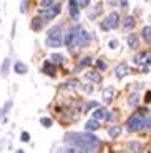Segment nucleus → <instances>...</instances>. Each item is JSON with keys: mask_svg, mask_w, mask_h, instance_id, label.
Here are the masks:
<instances>
[{"mask_svg": "<svg viewBox=\"0 0 151 153\" xmlns=\"http://www.w3.org/2000/svg\"><path fill=\"white\" fill-rule=\"evenodd\" d=\"M65 143L72 145V148H87L93 150L100 146L98 137L91 133H67L65 135Z\"/></svg>", "mask_w": 151, "mask_h": 153, "instance_id": "1", "label": "nucleus"}, {"mask_svg": "<svg viewBox=\"0 0 151 153\" xmlns=\"http://www.w3.org/2000/svg\"><path fill=\"white\" fill-rule=\"evenodd\" d=\"M148 115H150V110L148 108H140L138 111L131 115L126 122V130L128 131H140L143 130V123H144V118H146Z\"/></svg>", "mask_w": 151, "mask_h": 153, "instance_id": "2", "label": "nucleus"}, {"mask_svg": "<svg viewBox=\"0 0 151 153\" xmlns=\"http://www.w3.org/2000/svg\"><path fill=\"white\" fill-rule=\"evenodd\" d=\"M45 43H47V47H50V48L63 47V37H61V27L60 25H55V27H52L48 30Z\"/></svg>", "mask_w": 151, "mask_h": 153, "instance_id": "3", "label": "nucleus"}, {"mask_svg": "<svg viewBox=\"0 0 151 153\" xmlns=\"http://www.w3.org/2000/svg\"><path fill=\"white\" fill-rule=\"evenodd\" d=\"M120 25V17H118L116 12H111L101 23H100V27H101L103 32H108V30H113V28H118Z\"/></svg>", "mask_w": 151, "mask_h": 153, "instance_id": "4", "label": "nucleus"}, {"mask_svg": "<svg viewBox=\"0 0 151 153\" xmlns=\"http://www.w3.org/2000/svg\"><path fill=\"white\" fill-rule=\"evenodd\" d=\"M61 12V4H53L50 8H43L38 12V17L42 20H52Z\"/></svg>", "mask_w": 151, "mask_h": 153, "instance_id": "5", "label": "nucleus"}, {"mask_svg": "<svg viewBox=\"0 0 151 153\" xmlns=\"http://www.w3.org/2000/svg\"><path fill=\"white\" fill-rule=\"evenodd\" d=\"M91 118L96 120V122H106V120L111 118V113H110L106 108H96V110L93 111V115H91Z\"/></svg>", "mask_w": 151, "mask_h": 153, "instance_id": "6", "label": "nucleus"}, {"mask_svg": "<svg viewBox=\"0 0 151 153\" xmlns=\"http://www.w3.org/2000/svg\"><path fill=\"white\" fill-rule=\"evenodd\" d=\"M68 12H70L72 19L75 20V22H78V19H80V4L78 2L70 0V2H68Z\"/></svg>", "mask_w": 151, "mask_h": 153, "instance_id": "7", "label": "nucleus"}, {"mask_svg": "<svg viewBox=\"0 0 151 153\" xmlns=\"http://www.w3.org/2000/svg\"><path fill=\"white\" fill-rule=\"evenodd\" d=\"M133 62H135L136 65H141V63H146V67L151 65V52H144V53L136 55V57L133 58Z\"/></svg>", "mask_w": 151, "mask_h": 153, "instance_id": "8", "label": "nucleus"}, {"mask_svg": "<svg viewBox=\"0 0 151 153\" xmlns=\"http://www.w3.org/2000/svg\"><path fill=\"white\" fill-rule=\"evenodd\" d=\"M113 95H115V87H106L105 90H103V103L105 105H110L111 102H113Z\"/></svg>", "mask_w": 151, "mask_h": 153, "instance_id": "9", "label": "nucleus"}, {"mask_svg": "<svg viewBox=\"0 0 151 153\" xmlns=\"http://www.w3.org/2000/svg\"><path fill=\"white\" fill-rule=\"evenodd\" d=\"M130 73V68H128V65L126 63H120V65L115 68V75H116V78L118 80H121L123 76H126Z\"/></svg>", "mask_w": 151, "mask_h": 153, "instance_id": "10", "label": "nucleus"}, {"mask_svg": "<svg viewBox=\"0 0 151 153\" xmlns=\"http://www.w3.org/2000/svg\"><path fill=\"white\" fill-rule=\"evenodd\" d=\"M101 10H103V5H101V4H95L93 7L88 10V19H90V20H95L96 17L100 15V13H101Z\"/></svg>", "mask_w": 151, "mask_h": 153, "instance_id": "11", "label": "nucleus"}, {"mask_svg": "<svg viewBox=\"0 0 151 153\" xmlns=\"http://www.w3.org/2000/svg\"><path fill=\"white\" fill-rule=\"evenodd\" d=\"M90 33H88V30H85V28H80V43H81V47H88L90 45Z\"/></svg>", "mask_w": 151, "mask_h": 153, "instance_id": "12", "label": "nucleus"}, {"mask_svg": "<svg viewBox=\"0 0 151 153\" xmlns=\"http://www.w3.org/2000/svg\"><path fill=\"white\" fill-rule=\"evenodd\" d=\"M13 72L19 73V75H25V73L28 72V67H27L23 62L19 60V62H15V63H13Z\"/></svg>", "mask_w": 151, "mask_h": 153, "instance_id": "13", "label": "nucleus"}, {"mask_svg": "<svg viewBox=\"0 0 151 153\" xmlns=\"http://www.w3.org/2000/svg\"><path fill=\"white\" fill-rule=\"evenodd\" d=\"M73 37H75V28H70V30L65 32V37H63V45H67L68 48L72 47V42H73Z\"/></svg>", "mask_w": 151, "mask_h": 153, "instance_id": "14", "label": "nucleus"}, {"mask_svg": "<svg viewBox=\"0 0 151 153\" xmlns=\"http://www.w3.org/2000/svg\"><path fill=\"white\" fill-rule=\"evenodd\" d=\"M42 72L45 73V75H50V76H55V65H53L52 62H45V63H43V68H42Z\"/></svg>", "mask_w": 151, "mask_h": 153, "instance_id": "15", "label": "nucleus"}, {"mask_svg": "<svg viewBox=\"0 0 151 153\" xmlns=\"http://www.w3.org/2000/svg\"><path fill=\"white\" fill-rule=\"evenodd\" d=\"M12 107H13V100H7V102H5V105L0 108V122H2V120H5V115L8 113V110H10Z\"/></svg>", "mask_w": 151, "mask_h": 153, "instance_id": "16", "label": "nucleus"}, {"mask_svg": "<svg viewBox=\"0 0 151 153\" xmlns=\"http://www.w3.org/2000/svg\"><path fill=\"white\" fill-rule=\"evenodd\" d=\"M128 45H130L131 50H136L138 47H140V38H138V35H135V33L130 35L128 37Z\"/></svg>", "mask_w": 151, "mask_h": 153, "instance_id": "17", "label": "nucleus"}, {"mask_svg": "<svg viewBox=\"0 0 151 153\" xmlns=\"http://www.w3.org/2000/svg\"><path fill=\"white\" fill-rule=\"evenodd\" d=\"M88 65H91V57H85V58H81V62H80L78 65L75 67V70L73 72H80V70H83V68H87Z\"/></svg>", "mask_w": 151, "mask_h": 153, "instance_id": "18", "label": "nucleus"}, {"mask_svg": "<svg viewBox=\"0 0 151 153\" xmlns=\"http://www.w3.org/2000/svg\"><path fill=\"white\" fill-rule=\"evenodd\" d=\"M8 72H10V58H5L4 63H2V68H0V75L4 76V78H7Z\"/></svg>", "mask_w": 151, "mask_h": 153, "instance_id": "19", "label": "nucleus"}, {"mask_svg": "<svg viewBox=\"0 0 151 153\" xmlns=\"http://www.w3.org/2000/svg\"><path fill=\"white\" fill-rule=\"evenodd\" d=\"M100 128V122H96V120H88L87 122V125H85V130L87 131H96Z\"/></svg>", "mask_w": 151, "mask_h": 153, "instance_id": "20", "label": "nucleus"}, {"mask_svg": "<svg viewBox=\"0 0 151 153\" xmlns=\"http://www.w3.org/2000/svg\"><path fill=\"white\" fill-rule=\"evenodd\" d=\"M63 88H67V90H78V87H80V82L78 80H67V82H63Z\"/></svg>", "mask_w": 151, "mask_h": 153, "instance_id": "21", "label": "nucleus"}, {"mask_svg": "<svg viewBox=\"0 0 151 153\" xmlns=\"http://www.w3.org/2000/svg\"><path fill=\"white\" fill-rule=\"evenodd\" d=\"M87 80H91L93 83H100L101 82V75H100L98 72H87Z\"/></svg>", "mask_w": 151, "mask_h": 153, "instance_id": "22", "label": "nucleus"}, {"mask_svg": "<svg viewBox=\"0 0 151 153\" xmlns=\"http://www.w3.org/2000/svg\"><path fill=\"white\" fill-rule=\"evenodd\" d=\"M141 37L144 38V42H148V43L151 42V27L150 25L143 27V30H141Z\"/></svg>", "mask_w": 151, "mask_h": 153, "instance_id": "23", "label": "nucleus"}, {"mask_svg": "<svg viewBox=\"0 0 151 153\" xmlns=\"http://www.w3.org/2000/svg\"><path fill=\"white\" fill-rule=\"evenodd\" d=\"M135 19H133V17H126L125 19V23H123V28H125V30H131L133 27H135Z\"/></svg>", "mask_w": 151, "mask_h": 153, "instance_id": "24", "label": "nucleus"}, {"mask_svg": "<svg viewBox=\"0 0 151 153\" xmlns=\"http://www.w3.org/2000/svg\"><path fill=\"white\" fill-rule=\"evenodd\" d=\"M120 133H121V128H120V126H111V128L108 130V135H110L111 138H118V137H120Z\"/></svg>", "mask_w": 151, "mask_h": 153, "instance_id": "25", "label": "nucleus"}, {"mask_svg": "<svg viewBox=\"0 0 151 153\" xmlns=\"http://www.w3.org/2000/svg\"><path fill=\"white\" fill-rule=\"evenodd\" d=\"M63 55H60V53H53L52 57H50V62H52L53 65H55V63H63Z\"/></svg>", "mask_w": 151, "mask_h": 153, "instance_id": "26", "label": "nucleus"}, {"mask_svg": "<svg viewBox=\"0 0 151 153\" xmlns=\"http://www.w3.org/2000/svg\"><path fill=\"white\" fill-rule=\"evenodd\" d=\"M130 105H131V107H138V105H140V95H138V93H133L131 97H130Z\"/></svg>", "mask_w": 151, "mask_h": 153, "instance_id": "27", "label": "nucleus"}, {"mask_svg": "<svg viewBox=\"0 0 151 153\" xmlns=\"http://www.w3.org/2000/svg\"><path fill=\"white\" fill-rule=\"evenodd\" d=\"M63 153H90V150H87V148H67V150H63Z\"/></svg>", "mask_w": 151, "mask_h": 153, "instance_id": "28", "label": "nucleus"}, {"mask_svg": "<svg viewBox=\"0 0 151 153\" xmlns=\"http://www.w3.org/2000/svg\"><path fill=\"white\" fill-rule=\"evenodd\" d=\"M40 123H42L45 128H50V126L53 125V122H52V118H48V117H42L40 118Z\"/></svg>", "mask_w": 151, "mask_h": 153, "instance_id": "29", "label": "nucleus"}, {"mask_svg": "<svg viewBox=\"0 0 151 153\" xmlns=\"http://www.w3.org/2000/svg\"><path fill=\"white\" fill-rule=\"evenodd\" d=\"M40 27H42V20H38V17L32 20V28H33V30H38Z\"/></svg>", "mask_w": 151, "mask_h": 153, "instance_id": "30", "label": "nucleus"}, {"mask_svg": "<svg viewBox=\"0 0 151 153\" xmlns=\"http://www.w3.org/2000/svg\"><path fill=\"white\" fill-rule=\"evenodd\" d=\"M20 140H22V142H30V133H28V131H22V133H20Z\"/></svg>", "mask_w": 151, "mask_h": 153, "instance_id": "31", "label": "nucleus"}, {"mask_svg": "<svg viewBox=\"0 0 151 153\" xmlns=\"http://www.w3.org/2000/svg\"><path fill=\"white\" fill-rule=\"evenodd\" d=\"M95 63H96V67H98V70H101V72H105V70H106V63H105L103 60H96Z\"/></svg>", "mask_w": 151, "mask_h": 153, "instance_id": "32", "label": "nucleus"}, {"mask_svg": "<svg viewBox=\"0 0 151 153\" xmlns=\"http://www.w3.org/2000/svg\"><path fill=\"white\" fill-rule=\"evenodd\" d=\"M143 128H151V111L148 115L146 118H144V123H143Z\"/></svg>", "mask_w": 151, "mask_h": 153, "instance_id": "33", "label": "nucleus"}, {"mask_svg": "<svg viewBox=\"0 0 151 153\" xmlns=\"http://www.w3.org/2000/svg\"><path fill=\"white\" fill-rule=\"evenodd\" d=\"M118 45H120V42H118V40H116V38H113V40H110V43H108V47H110V48H118Z\"/></svg>", "mask_w": 151, "mask_h": 153, "instance_id": "34", "label": "nucleus"}, {"mask_svg": "<svg viewBox=\"0 0 151 153\" xmlns=\"http://www.w3.org/2000/svg\"><path fill=\"white\" fill-rule=\"evenodd\" d=\"M40 5H42L43 8H50L53 5V2H50V0H43V2H40Z\"/></svg>", "mask_w": 151, "mask_h": 153, "instance_id": "35", "label": "nucleus"}, {"mask_svg": "<svg viewBox=\"0 0 151 153\" xmlns=\"http://www.w3.org/2000/svg\"><path fill=\"white\" fill-rule=\"evenodd\" d=\"M27 8H28V2H22V4H20V12H27Z\"/></svg>", "mask_w": 151, "mask_h": 153, "instance_id": "36", "label": "nucleus"}, {"mask_svg": "<svg viewBox=\"0 0 151 153\" xmlns=\"http://www.w3.org/2000/svg\"><path fill=\"white\" fill-rule=\"evenodd\" d=\"M93 90H95V87H93V85H90V83H88V85H85V92H87V93H93Z\"/></svg>", "mask_w": 151, "mask_h": 153, "instance_id": "37", "label": "nucleus"}, {"mask_svg": "<svg viewBox=\"0 0 151 153\" xmlns=\"http://www.w3.org/2000/svg\"><path fill=\"white\" fill-rule=\"evenodd\" d=\"M131 148L136 150V152H140V150H141V145H140V143H136V142H133V143H131Z\"/></svg>", "mask_w": 151, "mask_h": 153, "instance_id": "38", "label": "nucleus"}, {"mask_svg": "<svg viewBox=\"0 0 151 153\" xmlns=\"http://www.w3.org/2000/svg\"><path fill=\"white\" fill-rule=\"evenodd\" d=\"M98 107V103H96V102H90V103L87 105V108H96Z\"/></svg>", "mask_w": 151, "mask_h": 153, "instance_id": "39", "label": "nucleus"}, {"mask_svg": "<svg viewBox=\"0 0 151 153\" xmlns=\"http://www.w3.org/2000/svg\"><path fill=\"white\" fill-rule=\"evenodd\" d=\"M78 4H80V7H88L90 2H88V0H83V2H78Z\"/></svg>", "mask_w": 151, "mask_h": 153, "instance_id": "40", "label": "nucleus"}, {"mask_svg": "<svg viewBox=\"0 0 151 153\" xmlns=\"http://www.w3.org/2000/svg\"><path fill=\"white\" fill-rule=\"evenodd\" d=\"M144 100H146V102H151V92L146 93V98H144Z\"/></svg>", "mask_w": 151, "mask_h": 153, "instance_id": "41", "label": "nucleus"}, {"mask_svg": "<svg viewBox=\"0 0 151 153\" xmlns=\"http://www.w3.org/2000/svg\"><path fill=\"white\" fill-rule=\"evenodd\" d=\"M120 5H121V7H123V8H126V7H128V2H120Z\"/></svg>", "mask_w": 151, "mask_h": 153, "instance_id": "42", "label": "nucleus"}, {"mask_svg": "<svg viewBox=\"0 0 151 153\" xmlns=\"http://www.w3.org/2000/svg\"><path fill=\"white\" fill-rule=\"evenodd\" d=\"M4 145H5V140H2V142H0V152H2V148H4Z\"/></svg>", "mask_w": 151, "mask_h": 153, "instance_id": "43", "label": "nucleus"}, {"mask_svg": "<svg viewBox=\"0 0 151 153\" xmlns=\"http://www.w3.org/2000/svg\"><path fill=\"white\" fill-rule=\"evenodd\" d=\"M15 153H25L23 150H15Z\"/></svg>", "mask_w": 151, "mask_h": 153, "instance_id": "44", "label": "nucleus"}]
</instances>
